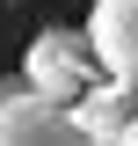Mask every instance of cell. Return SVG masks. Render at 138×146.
Masks as SVG:
<instances>
[{
  "label": "cell",
  "instance_id": "obj_4",
  "mask_svg": "<svg viewBox=\"0 0 138 146\" xmlns=\"http://www.w3.org/2000/svg\"><path fill=\"white\" fill-rule=\"evenodd\" d=\"M131 117H138V88H116V80H95V88L73 102V124H80L95 146H124Z\"/></svg>",
  "mask_w": 138,
  "mask_h": 146
},
{
  "label": "cell",
  "instance_id": "obj_1",
  "mask_svg": "<svg viewBox=\"0 0 138 146\" xmlns=\"http://www.w3.org/2000/svg\"><path fill=\"white\" fill-rule=\"evenodd\" d=\"M22 80H29V95L73 110L95 80H102V66L87 51V29H36L29 36V58H22Z\"/></svg>",
  "mask_w": 138,
  "mask_h": 146
},
{
  "label": "cell",
  "instance_id": "obj_3",
  "mask_svg": "<svg viewBox=\"0 0 138 146\" xmlns=\"http://www.w3.org/2000/svg\"><path fill=\"white\" fill-rule=\"evenodd\" d=\"M0 146H95V139L73 124V110L22 88L15 102H0Z\"/></svg>",
  "mask_w": 138,
  "mask_h": 146
},
{
  "label": "cell",
  "instance_id": "obj_2",
  "mask_svg": "<svg viewBox=\"0 0 138 146\" xmlns=\"http://www.w3.org/2000/svg\"><path fill=\"white\" fill-rule=\"evenodd\" d=\"M87 51H95L102 80L138 88V0H95V15H87Z\"/></svg>",
  "mask_w": 138,
  "mask_h": 146
}]
</instances>
